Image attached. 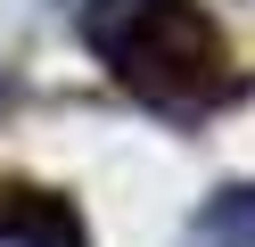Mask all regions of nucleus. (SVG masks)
<instances>
[{"instance_id": "f03ea898", "label": "nucleus", "mask_w": 255, "mask_h": 247, "mask_svg": "<svg viewBox=\"0 0 255 247\" xmlns=\"http://www.w3.org/2000/svg\"><path fill=\"white\" fill-rule=\"evenodd\" d=\"M0 247H91L83 214L50 190H8L0 198Z\"/></svg>"}, {"instance_id": "f257e3e1", "label": "nucleus", "mask_w": 255, "mask_h": 247, "mask_svg": "<svg viewBox=\"0 0 255 247\" xmlns=\"http://www.w3.org/2000/svg\"><path fill=\"white\" fill-rule=\"evenodd\" d=\"M66 8H74V33L91 41V58L148 115L198 124L222 99H239L231 33L214 25L206 0H66Z\"/></svg>"}, {"instance_id": "7ed1b4c3", "label": "nucleus", "mask_w": 255, "mask_h": 247, "mask_svg": "<svg viewBox=\"0 0 255 247\" xmlns=\"http://www.w3.org/2000/svg\"><path fill=\"white\" fill-rule=\"evenodd\" d=\"M0 99H8V74H0Z\"/></svg>"}]
</instances>
